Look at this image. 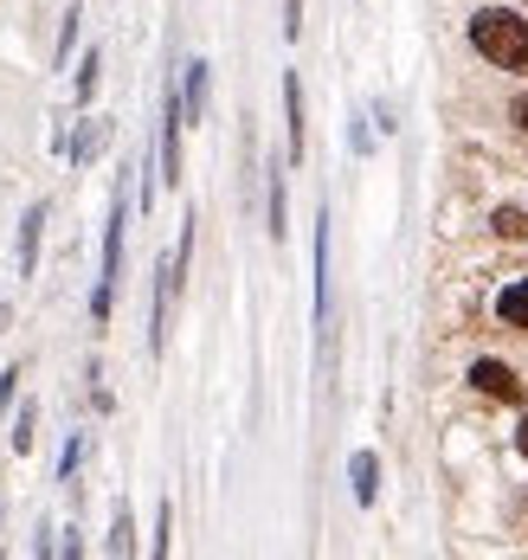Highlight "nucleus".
Here are the masks:
<instances>
[{
    "label": "nucleus",
    "mask_w": 528,
    "mask_h": 560,
    "mask_svg": "<svg viewBox=\"0 0 528 560\" xmlns=\"http://www.w3.org/2000/svg\"><path fill=\"white\" fill-rule=\"evenodd\" d=\"M470 46L496 71H528V20L516 7H477L470 13Z\"/></svg>",
    "instance_id": "obj_1"
},
{
    "label": "nucleus",
    "mask_w": 528,
    "mask_h": 560,
    "mask_svg": "<svg viewBox=\"0 0 528 560\" xmlns=\"http://www.w3.org/2000/svg\"><path fill=\"white\" fill-rule=\"evenodd\" d=\"M33 439H39V406L26 399V406H20V419H13V451L26 457V451H33Z\"/></svg>",
    "instance_id": "obj_13"
},
{
    "label": "nucleus",
    "mask_w": 528,
    "mask_h": 560,
    "mask_svg": "<svg viewBox=\"0 0 528 560\" xmlns=\"http://www.w3.org/2000/svg\"><path fill=\"white\" fill-rule=\"evenodd\" d=\"M78 457H84V439H71V445H64V457H59V477H64V483L78 477Z\"/></svg>",
    "instance_id": "obj_19"
},
{
    "label": "nucleus",
    "mask_w": 528,
    "mask_h": 560,
    "mask_svg": "<svg viewBox=\"0 0 528 560\" xmlns=\"http://www.w3.org/2000/svg\"><path fill=\"white\" fill-rule=\"evenodd\" d=\"M78 20H84V13L71 7V13H64V26H59V52H52V65H64V58H71V39H78Z\"/></svg>",
    "instance_id": "obj_18"
},
{
    "label": "nucleus",
    "mask_w": 528,
    "mask_h": 560,
    "mask_svg": "<svg viewBox=\"0 0 528 560\" xmlns=\"http://www.w3.org/2000/svg\"><path fill=\"white\" fill-rule=\"evenodd\" d=\"M97 71H104V52H84V65H78V104L97 97Z\"/></svg>",
    "instance_id": "obj_15"
},
{
    "label": "nucleus",
    "mask_w": 528,
    "mask_h": 560,
    "mask_svg": "<svg viewBox=\"0 0 528 560\" xmlns=\"http://www.w3.org/2000/svg\"><path fill=\"white\" fill-rule=\"evenodd\" d=\"M46 213H52V207H46V200H33V207H26V220H20V278H33V271H39V238H46Z\"/></svg>",
    "instance_id": "obj_6"
},
{
    "label": "nucleus",
    "mask_w": 528,
    "mask_h": 560,
    "mask_svg": "<svg viewBox=\"0 0 528 560\" xmlns=\"http://www.w3.org/2000/svg\"><path fill=\"white\" fill-rule=\"evenodd\" d=\"M490 232H496V238H528V213L523 207H496V213H490Z\"/></svg>",
    "instance_id": "obj_14"
},
{
    "label": "nucleus",
    "mask_w": 528,
    "mask_h": 560,
    "mask_svg": "<svg viewBox=\"0 0 528 560\" xmlns=\"http://www.w3.org/2000/svg\"><path fill=\"white\" fill-rule=\"evenodd\" d=\"M207 78H213V65H207V58H193V65H187V84H180V110H187V129L207 116Z\"/></svg>",
    "instance_id": "obj_9"
},
{
    "label": "nucleus",
    "mask_w": 528,
    "mask_h": 560,
    "mask_svg": "<svg viewBox=\"0 0 528 560\" xmlns=\"http://www.w3.org/2000/svg\"><path fill=\"white\" fill-rule=\"evenodd\" d=\"M180 129H187V110H180V91L168 84V97H162V187H180Z\"/></svg>",
    "instance_id": "obj_4"
},
{
    "label": "nucleus",
    "mask_w": 528,
    "mask_h": 560,
    "mask_svg": "<svg viewBox=\"0 0 528 560\" xmlns=\"http://www.w3.org/2000/svg\"><path fill=\"white\" fill-rule=\"evenodd\" d=\"M496 323L516 329V336H528V278H516V283L496 290Z\"/></svg>",
    "instance_id": "obj_8"
},
{
    "label": "nucleus",
    "mask_w": 528,
    "mask_h": 560,
    "mask_svg": "<svg viewBox=\"0 0 528 560\" xmlns=\"http://www.w3.org/2000/svg\"><path fill=\"white\" fill-rule=\"evenodd\" d=\"M104 136H110V122H104V116H84V122H78V136H71V149H64V155H71V168H84V162H97V149H104Z\"/></svg>",
    "instance_id": "obj_11"
},
{
    "label": "nucleus",
    "mask_w": 528,
    "mask_h": 560,
    "mask_svg": "<svg viewBox=\"0 0 528 560\" xmlns=\"http://www.w3.org/2000/svg\"><path fill=\"white\" fill-rule=\"evenodd\" d=\"M303 33V0H284V39Z\"/></svg>",
    "instance_id": "obj_20"
},
{
    "label": "nucleus",
    "mask_w": 528,
    "mask_h": 560,
    "mask_svg": "<svg viewBox=\"0 0 528 560\" xmlns=\"http://www.w3.org/2000/svg\"><path fill=\"white\" fill-rule=\"evenodd\" d=\"M309 149V122H303V78L284 71V162H303Z\"/></svg>",
    "instance_id": "obj_5"
},
{
    "label": "nucleus",
    "mask_w": 528,
    "mask_h": 560,
    "mask_svg": "<svg viewBox=\"0 0 528 560\" xmlns=\"http://www.w3.org/2000/svg\"><path fill=\"white\" fill-rule=\"evenodd\" d=\"M316 323H329V207L316 213Z\"/></svg>",
    "instance_id": "obj_10"
},
{
    "label": "nucleus",
    "mask_w": 528,
    "mask_h": 560,
    "mask_svg": "<svg viewBox=\"0 0 528 560\" xmlns=\"http://www.w3.org/2000/svg\"><path fill=\"white\" fill-rule=\"evenodd\" d=\"M509 122H516V129H523V136H528V91H523V97H516V104H509Z\"/></svg>",
    "instance_id": "obj_22"
},
{
    "label": "nucleus",
    "mask_w": 528,
    "mask_h": 560,
    "mask_svg": "<svg viewBox=\"0 0 528 560\" xmlns=\"http://www.w3.org/2000/svg\"><path fill=\"white\" fill-rule=\"evenodd\" d=\"M110 555H136V522H129V509H117V522H110Z\"/></svg>",
    "instance_id": "obj_16"
},
{
    "label": "nucleus",
    "mask_w": 528,
    "mask_h": 560,
    "mask_svg": "<svg viewBox=\"0 0 528 560\" xmlns=\"http://www.w3.org/2000/svg\"><path fill=\"white\" fill-rule=\"evenodd\" d=\"M168 535H175V503H162V509H155V541H149V548H155V555H168V548H175Z\"/></svg>",
    "instance_id": "obj_17"
},
{
    "label": "nucleus",
    "mask_w": 528,
    "mask_h": 560,
    "mask_svg": "<svg viewBox=\"0 0 528 560\" xmlns=\"http://www.w3.org/2000/svg\"><path fill=\"white\" fill-rule=\"evenodd\" d=\"M349 490L361 509H374V497H380V457L374 451H354L349 457Z\"/></svg>",
    "instance_id": "obj_7"
},
{
    "label": "nucleus",
    "mask_w": 528,
    "mask_h": 560,
    "mask_svg": "<svg viewBox=\"0 0 528 560\" xmlns=\"http://www.w3.org/2000/svg\"><path fill=\"white\" fill-rule=\"evenodd\" d=\"M516 451H523V457H528V419H523V425H516Z\"/></svg>",
    "instance_id": "obj_23"
},
{
    "label": "nucleus",
    "mask_w": 528,
    "mask_h": 560,
    "mask_svg": "<svg viewBox=\"0 0 528 560\" xmlns=\"http://www.w3.org/2000/svg\"><path fill=\"white\" fill-rule=\"evenodd\" d=\"M13 387H20V368H7V374H0V412L13 406Z\"/></svg>",
    "instance_id": "obj_21"
},
{
    "label": "nucleus",
    "mask_w": 528,
    "mask_h": 560,
    "mask_svg": "<svg viewBox=\"0 0 528 560\" xmlns=\"http://www.w3.org/2000/svg\"><path fill=\"white\" fill-rule=\"evenodd\" d=\"M278 245H284V232H291V207H284V168H271V225H265Z\"/></svg>",
    "instance_id": "obj_12"
},
{
    "label": "nucleus",
    "mask_w": 528,
    "mask_h": 560,
    "mask_svg": "<svg viewBox=\"0 0 528 560\" xmlns=\"http://www.w3.org/2000/svg\"><path fill=\"white\" fill-rule=\"evenodd\" d=\"M470 387L483 393V399H496V406H523V381H516V368L509 361H496V354H483V361H470Z\"/></svg>",
    "instance_id": "obj_3"
},
{
    "label": "nucleus",
    "mask_w": 528,
    "mask_h": 560,
    "mask_svg": "<svg viewBox=\"0 0 528 560\" xmlns=\"http://www.w3.org/2000/svg\"><path fill=\"white\" fill-rule=\"evenodd\" d=\"M122 225H129V187H117V200H110V232H104V278H97V290H91V323H110V303H117Z\"/></svg>",
    "instance_id": "obj_2"
}]
</instances>
